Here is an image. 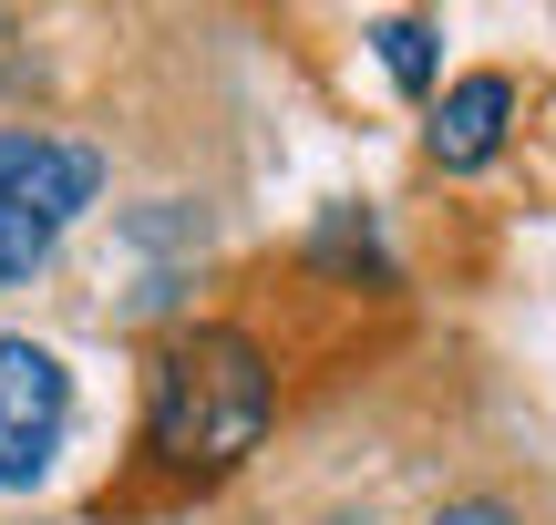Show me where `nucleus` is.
<instances>
[{
  "label": "nucleus",
  "mask_w": 556,
  "mask_h": 525,
  "mask_svg": "<svg viewBox=\"0 0 556 525\" xmlns=\"http://www.w3.org/2000/svg\"><path fill=\"white\" fill-rule=\"evenodd\" d=\"M268 433V361L238 330H176L144 382V444L176 474H227Z\"/></svg>",
  "instance_id": "obj_1"
},
{
  "label": "nucleus",
  "mask_w": 556,
  "mask_h": 525,
  "mask_svg": "<svg viewBox=\"0 0 556 525\" xmlns=\"http://www.w3.org/2000/svg\"><path fill=\"white\" fill-rule=\"evenodd\" d=\"M103 165L83 144H52V135H0V289L31 279L52 258V238L93 206Z\"/></svg>",
  "instance_id": "obj_2"
},
{
  "label": "nucleus",
  "mask_w": 556,
  "mask_h": 525,
  "mask_svg": "<svg viewBox=\"0 0 556 525\" xmlns=\"http://www.w3.org/2000/svg\"><path fill=\"white\" fill-rule=\"evenodd\" d=\"M73 433V382L41 341H0V485H41Z\"/></svg>",
  "instance_id": "obj_3"
},
{
  "label": "nucleus",
  "mask_w": 556,
  "mask_h": 525,
  "mask_svg": "<svg viewBox=\"0 0 556 525\" xmlns=\"http://www.w3.org/2000/svg\"><path fill=\"white\" fill-rule=\"evenodd\" d=\"M505 114H516V82H505V73H464L454 93H443V114H433V155L454 165V176L484 165L505 144Z\"/></svg>",
  "instance_id": "obj_4"
},
{
  "label": "nucleus",
  "mask_w": 556,
  "mask_h": 525,
  "mask_svg": "<svg viewBox=\"0 0 556 525\" xmlns=\"http://www.w3.org/2000/svg\"><path fill=\"white\" fill-rule=\"evenodd\" d=\"M381 62H392V82H433V31H422V21H381Z\"/></svg>",
  "instance_id": "obj_5"
},
{
  "label": "nucleus",
  "mask_w": 556,
  "mask_h": 525,
  "mask_svg": "<svg viewBox=\"0 0 556 525\" xmlns=\"http://www.w3.org/2000/svg\"><path fill=\"white\" fill-rule=\"evenodd\" d=\"M433 525H516V515H505V505H443Z\"/></svg>",
  "instance_id": "obj_6"
}]
</instances>
